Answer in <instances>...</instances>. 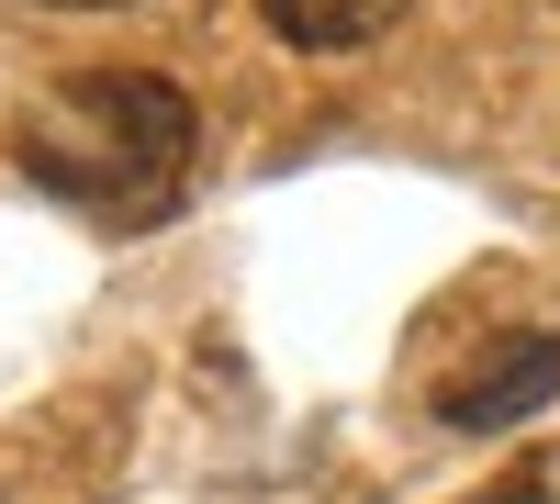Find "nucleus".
<instances>
[{
	"instance_id": "5",
	"label": "nucleus",
	"mask_w": 560,
	"mask_h": 504,
	"mask_svg": "<svg viewBox=\"0 0 560 504\" xmlns=\"http://www.w3.org/2000/svg\"><path fill=\"white\" fill-rule=\"evenodd\" d=\"M45 12H124V0H45Z\"/></svg>"
},
{
	"instance_id": "3",
	"label": "nucleus",
	"mask_w": 560,
	"mask_h": 504,
	"mask_svg": "<svg viewBox=\"0 0 560 504\" xmlns=\"http://www.w3.org/2000/svg\"><path fill=\"white\" fill-rule=\"evenodd\" d=\"M393 12L404 0H258V23L292 45V57H348V45L393 34Z\"/></svg>"
},
{
	"instance_id": "4",
	"label": "nucleus",
	"mask_w": 560,
	"mask_h": 504,
	"mask_svg": "<svg viewBox=\"0 0 560 504\" xmlns=\"http://www.w3.org/2000/svg\"><path fill=\"white\" fill-rule=\"evenodd\" d=\"M459 504H560V448H527V460H504L482 493H459Z\"/></svg>"
},
{
	"instance_id": "2",
	"label": "nucleus",
	"mask_w": 560,
	"mask_h": 504,
	"mask_svg": "<svg viewBox=\"0 0 560 504\" xmlns=\"http://www.w3.org/2000/svg\"><path fill=\"white\" fill-rule=\"evenodd\" d=\"M560 392V326H538V337H516L493 359V371H471L448 403H438V426H459V437H493V426H527L538 403Z\"/></svg>"
},
{
	"instance_id": "1",
	"label": "nucleus",
	"mask_w": 560,
	"mask_h": 504,
	"mask_svg": "<svg viewBox=\"0 0 560 504\" xmlns=\"http://www.w3.org/2000/svg\"><path fill=\"white\" fill-rule=\"evenodd\" d=\"M191 146H202L191 90L158 79V68H68V79L12 124L23 179H34L45 202H68V213H102V224L168 213Z\"/></svg>"
}]
</instances>
